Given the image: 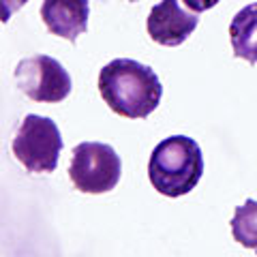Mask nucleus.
I'll list each match as a JSON object with an SVG mask.
<instances>
[{
    "mask_svg": "<svg viewBox=\"0 0 257 257\" xmlns=\"http://www.w3.org/2000/svg\"><path fill=\"white\" fill-rule=\"evenodd\" d=\"M99 92L114 114L140 120L159 107L163 84L148 64L133 58H116L101 69Z\"/></svg>",
    "mask_w": 257,
    "mask_h": 257,
    "instance_id": "f257e3e1",
    "label": "nucleus"
},
{
    "mask_svg": "<svg viewBox=\"0 0 257 257\" xmlns=\"http://www.w3.org/2000/svg\"><path fill=\"white\" fill-rule=\"evenodd\" d=\"M202 148L187 135H172L159 142L148 161V180L165 197H180L191 193L202 180Z\"/></svg>",
    "mask_w": 257,
    "mask_h": 257,
    "instance_id": "f03ea898",
    "label": "nucleus"
},
{
    "mask_svg": "<svg viewBox=\"0 0 257 257\" xmlns=\"http://www.w3.org/2000/svg\"><path fill=\"white\" fill-rule=\"evenodd\" d=\"M13 155L32 174H50L58 167L62 135L52 118L28 114L13 138Z\"/></svg>",
    "mask_w": 257,
    "mask_h": 257,
    "instance_id": "7ed1b4c3",
    "label": "nucleus"
},
{
    "mask_svg": "<svg viewBox=\"0 0 257 257\" xmlns=\"http://www.w3.org/2000/svg\"><path fill=\"white\" fill-rule=\"evenodd\" d=\"M122 176V161L118 152L103 142H82L73 148L69 178L79 193L101 195L116 189Z\"/></svg>",
    "mask_w": 257,
    "mask_h": 257,
    "instance_id": "20e7f679",
    "label": "nucleus"
},
{
    "mask_svg": "<svg viewBox=\"0 0 257 257\" xmlns=\"http://www.w3.org/2000/svg\"><path fill=\"white\" fill-rule=\"evenodd\" d=\"M15 84L37 103H60L73 88L69 71L47 54H35L20 60L15 67Z\"/></svg>",
    "mask_w": 257,
    "mask_h": 257,
    "instance_id": "39448f33",
    "label": "nucleus"
},
{
    "mask_svg": "<svg viewBox=\"0 0 257 257\" xmlns=\"http://www.w3.org/2000/svg\"><path fill=\"white\" fill-rule=\"evenodd\" d=\"M199 13L187 11L180 7V0H161L148 13L146 30L150 39L165 47H178L195 32Z\"/></svg>",
    "mask_w": 257,
    "mask_h": 257,
    "instance_id": "423d86ee",
    "label": "nucleus"
},
{
    "mask_svg": "<svg viewBox=\"0 0 257 257\" xmlns=\"http://www.w3.org/2000/svg\"><path fill=\"white\" fill-rule=\"evenodd\" d=\"M88 18H90L88 0H43L41 5V20L47 30L71 43L88 30Z\"/></svg>",
    "mask_w": 257,
    "mask_h": 257,
    "instance_id": "0eeeda50",
    "label": "nucleus"
},
{
    "mask_svg": "<svg viewBox=\"0 0 257 257\" xmlns=\"http://www.w3.org/2000/svg\"><path fill=\"white\" fill-rule=\"evenodd\" d=\"M229 41L236 58L248 64L257 62V3L240 9L229 24Z\"/></svg>",
    "mask_w": 257,
    "mask_h": 257,
    "instance_id": "6e6552de",
    "label": "nucleus"
},
{
    "mask_svg": "<svg viewBox=\"0 0 257 257\" xmlns=\"http://www.w3.org/2000/svg\"><path fill=\"white\" fill-rule=\"evenodd\" d=\"M231 236L238 244L257 248V199H246L231 216Z\"/></svg>",
    "mask_w": 257,
    "mask_h": 257,
    "instance_id": "1a4fd4ad",
    "label": "nucleus"
},
{
    "mask_svg": "<svg viewBox=\"0 0 257 257\" xmlns=\"http://www.w3.org/2000/svg\"><path fill=\"white\" fill-rule=\"evenodd\" d=\"M28 0H0V18H3V22H9L11 15L22 9Z\"/></svg>",
    "mask_w": 257,
    "mask_h": 257,
    "instance_id": "9d476101",
    "label": "nucleus"
},
{
    "mask_svg": "<svg viewBox=\"0 0 257 257\" xmlns=\"http://www.w3.org/2000/svg\"><path fill=\"white\" fill-rule=\"evenodd\" d=\"M219 3L221 0H184V5H187L193 13H204L208 9H212V7H216Z\"/></svg>",
    "mask_w": 257,
    "mask_h": 257,
    "instance_id": "9b49d317",
    "label": "nucleus"
},
{
    "mask_svg": "<svg viewBox=\"0 0 257 257\" xmlns=\"http://www.w3.org/2000/svg\"><path fill=\"white\" fill-rule=\"evenodd\" d=\"M128 3H138V0H128Z\"/></svg>",
    "mask_w": 257,
    "mask_h": 257,
    "instance_id": "f8f14e48",
    "label": "nucleus"
}]
</instances>
